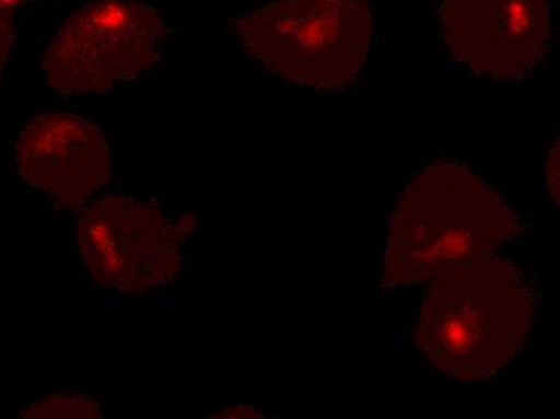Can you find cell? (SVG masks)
Instances as JSON below:
<instances>
[{
    "label": "cell",
    "mask_w": 560,
    "mask_h": 419,
    "mask_svg": "<svg viewBox=\"0 0 560 419\" xmlns=\"http://www.w3.org/2000/svg\"><path fill=\"white\" fill-rule=\"evenodd\" d=\"M166 33L147 3L95 0L58 30L44 57L47 81L67 94H104L152 67Z\"/></svg>",
    "instance_id": "obj_4"
},
{
    "label": "cell",
    "mask_w": 560,
    "mask_h": 419,
    "mask_svg": "<svg viewBox=\"0 0 560 419\" xmlns=\"http://www.w3.org/2000/svg\"><path fill=\"white\" fill-rule=\"evenodd\" d=\"M440 30L454 59L493 80H521L545 59L548 0H445Z\"/></svg>",
    "instance_id": "obj_6"
},
{
    "label": "cell",
    "mask_w": 560,
    "mask_h": 419,
    "mask_svg": "<svg viewBox=\"0 0 560 419\" xmlns=\"http://www.w3.org/2000/svg\"><path fill=\"white\" fill-rule=\"evenodd\" d=\"M245 53L287 83L340 92L360 77L374 19L368 0H279L234 23Z\"/></svg>",
    "instance_id": "obj_3"
},
{
    "label": "cell",
    "mask_w": 560,
    "mask_h": 419,
    "mask_svg": "<svg viewBox=\"0 0 560 419\" xmlns=\"http://www.w3.org/2000/svg\"><path fill=\"white\" fill-rule=\"evenodd\" d=\"M13 40H15V30H13L12 10L0 7V77L5 67L7 57L12 50Z\"/></svg>",
    "instance_id": "obj_9"
},
{
    "label": "cell",
    "mask_w": 560,
    "mask_h": 419,
    "mask_svg": "<svg viewBox=\"0 0 560 419\" xmlns=\"http://www.w3.org/2000/svg\"><path fill=\"white\" fill-rule=\"evenodd\" d=\"M535 309L517 265L483 258L433 281L416 323V346L443 376L487 380L524 349Z\"/></svg>",
    "instance_id": "obj_2"
},
{
    "label": "cell",
    "mask_w": 560,
    "mask_h": 419,
    "mask_svg": "<svg viewBox=\"0 0 560 419\" xmlns=\"http://www.w3.org/2000/svg\"><path fill=\"white\" fill-rule=\"evenodd\" d=\"M28 419L102 418L104 410L94 398L85 395H50L20 414Z\"/></svg>",
    "instance_id": "obj_8"
},
{
    "label": "cell",
    "mask_w": 560,
    "mask_h": 419,
    "mask_svg": "<svg viewBox=\"0 0 560 419\" xmlns=\"http://www.w3.org/2000/svg\"><path fill=\"white\" fill-rule=\"evenodd\" d=\"M20 178L65 209H77L112 176L107 141L98 126L73 114L37 115L15 146Z\"/></svg>",
    "instance_id": "obj_7"
},
{
    "label": "cell",
    "mask_w": 560,
    "mask_h": 419,
    "mask_svg": "<svg viewBox=\"0 0 560 419\" xmlns=\"http://www.w3.org/2000/svg\"><path fill=\"white\" fill-rule=\"evenodd\" d=\"M545 181L548 186L549 194L555 197L556 206H559V142L549 152L548 162H546Z\"/></svg>",
    "instance_id": "obj_10"
},
{
    "label": "cell",
    "mask_w": 560,
    "mask_h": 419,
    "mask_svg": "<svg viewBox=\"0 0 560 419\" xmlns=\"http://www.w3.org/2000/svg\"><path fill=\"white\" fill-rule=\"evenodd\" d=\"M214 418H261V415H259L255 408L238 405V407L225 410L223 414L217 415Z\"/></svg>",
    "instance_id": "obj_11"
},
{
    "label": "cell",
    "mask_w": 560,
    "mask_h": 419,
    "mask_svg": "<svg viewBox=\"0 0 560 419\" xmlns=\"http://www.w3.org/2000/svg\"><path fill=\"white\" fill-rule=\"evenodd\" d=\"M196 224L174 221L132 197H105L81 214L77 241L89 276L101 288L147 294L170 284Z\"/></svg>",
    "instance_id": "obj_5"
},
{
    "label": "cell",
    "mask_w": 560,
    "mask_h": 419,
    "mask_svg": "<svg viewBox=\"0 0 560 419\" xmlns=\"http://www.w3.org/2000/svg\"><path fill=\"white\" fill-rule=\"evenodd\" d=\"M521 233L517 214L477 173L430 165L406 187L392 213L382 289L412 288L493 257Z\"/></svg>",
    "instance_id": "obj_1"
},
{
    "label": "cell",
    "mask_w": 560,
    "mask_h": 419,
    "mask_svg": "<svg viewBox=\"0 0 560 419\" xmlns=\"http://www.w3.org/2000/svg\"><path fill=\"white\" fill-rule=\"evenodd\" d=\"M36 2V0H0V7L7 10L16 9V7L25 5V3Z\"/></svg>",
    "instance_id": "obj_12"
}]
</instances>
